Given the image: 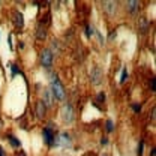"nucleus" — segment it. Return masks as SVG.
I'll return each mask as SVG.
<instances>
[{
  "label": "nucleus",
  "instance_id": "obj_2",
  "mask_svg": "<svg viewBox=\"0 0 156 156\" xmlns=\"http://www.w3.org/2000/svg\"><path fill=\"white\" fill-rule=\"evenodd\" d=\"M60 117H62V120H63L65 123H72V122H74V119H75V111H74V108H72L71 104H65V105L62 107Z\"/></svg>",
  "mask_w": 156,
  "mask_h": 156
},
{
  "label": "nucleus",
  "instance_id": "obj_23",
  "mask_svg": "<svg viewBox=\"0 0 156 156\" xmlns=\"http://www.w3.org/2000/svg\"><path fill=\"white\" fill-rule=\"evenodd\" d=\"M116 38V32H111V35H110V39H114Z\"/></svg>",
  "mask_w": 156,
  "mask_h": 156
},
{
  "label": "nucleus",
  "instance_id": "obj_1",
  "mask_svg": "<svg viewBox=\"0 0 156 156\" xmlns=\"http://www.w3.org/2000/svg\"><path fill=\"white\" fill-rule=\"evenodd\" d=\"M51 95L58 101L66 99V90H65L63 84L60 83V80L57 78V75H53V80H51Z\"/></svg>",
  "mask_w": 156,
  "mask_h": 156
},
{
  "label": "nucleus",
  "instance_id": "obj_25",
  "mask_svg": "<svg viewBox=\"0 0 156 156\" xmlns=\"http://www.w3.org/2000/svg\"><path fill=\"white\" fill-rule=\"evenodd\" d=\"M150 156H155V149H152V152H150Z\"/></svg>",
  "mask_w": 156,
  "mask_h": 156
},
{
  "label": "nucleus",
  "instance_id": "obj_11",
  "mask_svg": "<svg viewBox=\"0 0 156 156\" xmlns=\"http://www.w3.org/2000/svg\"><path fill=\"white\" fill-rule=\"evenodd\" d=\"M14 23H15V26L21 29L23 26H24V20H23V14L21 12H15L14 14Z\"/></svg>",
  "mask_w": 156,
  "mask_h": 156
},
{
  "label": "nucleus",
  "instance_id": "obj_18",
  "mask_svg": "<svg viewBox=\"0 0 156 156\" xmlns=\"http://www.w3.org/2000/svg\"><path fill=\"white\" fill-rule=\"evenodd\" d=\"M11 69H12V77L17 75V74H20V69L15 66V65H11Z\"/></svg>",
  "mask_w": 156,
  "mask_h": 156
},
{
  "label": "nucleus",
  "instance_id": "obj_5",
  "mask_svg": "<svg viewBox=\"0 0 156 156\" xmlns=\"http://www.w3.org/2000/svg\"><path fill=\"white\" fill-rule=\"evenodd\" d=\"M42 136H44V141L47 146H54V140H56V134H54V129L50 128V125L47 128H44L42 131Z\"/></svg>",
  "mask_w": 156,
  "mask_h": 156
},
{
  "label": "nucleus",
  "instance_id": "obj_16",
  "mask_svg": "<svg viewBox=\"0 0 156 156\" xmlns=\"http://www.w3.org/2000/svg\"><path fill=\"white\" fill-rule=\"evenodd\" d=\"M143 149H144V141L141 140V141H140V146H138V150H136L138 156H143Z\"/></svg>",
  "mask_w": 156,
  "mask_h": 156
},
{
  "label": "nucleus",
  "instance_id": "obj_12",
  "mask_svg": "<svg viewBox=\"0 0 156 156\" xmlns=\"http://www.w3.org/2000/svg\"><path fill=\"white\" fill-rule=\"evenodd\" d=\"M149 27H150V23H149L147 20L146 18L140 20V32H141V33H146V32L149 30Z\"/></svg>",
  "mask_w": 156,
  "mask_h": 156
},
{
  "label": "nucleus",
  "instance_id": "obj_17",
  "mask_svg": "<svg viewBox=\"0 0 156 156\" xmlns=\"http://www.w3.org/2000/svg\"><path fill=\"white\" fill-rule=\"evenodd\" d=\"M128 80V71H126V68L123 69V72H122V77H120V83H125Z\"/></svg>",
  "mask_w": 156,
  "mask_h": 156
},
{
  "label": "nucleus",
  "instance_id": "obj_22",
  "mask_svg": "<svg viewBox=\"0 0 156 156\" xmlns=\"http://www.w3.org/2000/svg\"><path fill=\"white\" fill-rule=\"evenodd\" d=\"M101 144H104V146H105V144H108V140H107L105 136H104V138H101Z\"/></svg>",
  "mask_w": 156,
  "mask_h": 156
},
{
  "label": "nucleus",
  "instance_id": "obj_4",
  "mask_svg": "<svg viewBox=\"0 0 156 156\" xmlns=\"http://www.w3.org/2000/svg\"><path fill=\"white\" fill-rule=\"evenodd\" d=\"M54 146H63V147H71L72 146V140H71V136L69 134H66V132H62L60 135H56V140H54Z\"/></svg>",
  "mask_w": 156,
  "mask_h": 156
},
{
  "label": "nucleus",
  "instance_id": "obj_21",
  "mask_svg": "<svg viewBox=\"0 0 156 156\" xmlns=\"http://www.w3.org/2000/svg\"><path fill=\"white\" fill-rule=\"evenodd\" d=\"M104 99H105V95H104V93H99V95H98V101H102V102H104Z\"/></svg>",
  "mask_w": 156,
  "mask_h": 156
},
{
  "label": "nucleus",
  "instance_id": "obj_14",
  "mask_svg": "<svg viewBox=\"0 0 156 156\" xmlns=\"http://www.w3.org/2000/svg\"><path fill=\"white\" fill-rule=\"evenodd\" d=\"M93 33H95V29H93V26H86V35H87V38H90Z\"/></svg>",
  "mask_w": 156,
  "mask_h": 156
},
{
  "label": "nucleus",
  "instance_id": "obj_9",
  "mask_svg": "<svg viewBox=\"0 0 156 156\" xmlns=\"http://www.w3.org/2000/svg\"><path fill=\"white\" fill-rule=\"evenodd\" d=\"M126 8H128V11L131 14H136L140 11V3L138 2H128L126 3Z\"/></svg>",
  "mask_w": 156,
  "mask_h": 156
},
{
  "label": "nucleus",
  "instance_id": "obj_10",
  "mask_svg": "<svg viewBox=\"0 0 156 156\" xmlns=\"http://www.w3.org/2000/svg\"><path fill=\"white\" fill-rule=\"evenodd\" d=\"M36 38H38L39 41H44V39L47 38V30H45V27L41 26V24L36 27Z\"/></svg>",
  "mask_w": 156,
  "mask_h": 156
},
{
  "label": "nucleus",
  "instance_id": "obj_19",
  "mask_svg": "<svg viewBox=\"0 0 156 156\" xmlns=\"http://www.w3.org/2000/svg\"><path fill=\"white\" fill-rule=\"evenodd\" d=\"M150 90H152V92H155V78H152V80H150Z\"/></svg>",
  "mask_w": 156,
  "mask_h": 156
},
{
  "label": "nucleus",
  "instance_id": "obj_20",
  "mask_svg": "<svg viewBox=\"0 0 156 156\" xmlns=\"http://www.w3.org/2000/svg\"><path fill=\"white\" fill-rule=\"evenodd\" d=\"M132 110H134L135 113H140V111H141V105H132Z\"/></svg>",
  "mask_w": 156,
  "mask_h": 156
},
{
  "label": "nucleus",
  "instance_id": "obj_3",
  "mask_svg": "<svg viewBox=\"0 0 156 156\" xmlns=\"http://www.w3.org/2000/svg\"><path fill=\"white\" fill-rule=\"evenodd\" d=\"M39 60H41V65L45 69H50L51 65H53V51L50 48H44L39 54Z\"/></svg>",
  "mask_w": 156,
  "mask_h": 156
},
{
  "label": "nucleus",
  "instance_id": "obj_8",
  "mask_svg": "<svg viewBox=\"0 0 156 156\" xmlns=\"http://www.w3.org/2000/svg\"><path fill=\"white\" fill-rule=\"evenodd\" d=\"M45 111H47V105H45L42 101H38V102H36V116L44 117L45 116Z\"/></svg>",
  "mask_w": 156,
  "mask_h": 156
},
{
  "label": "nucleus",
  "instance_id": "obj_15",
  "mask_svg": "<svg viewBox=\"0 0 156 156\" xmlns=\"http://www.w3.org/2000/svg\"><path fill=\"white\" fill-rule=\"evenodd\" d=\"M105 125H107V128H105V129H107V132H113V131H114L113 120H107V123H105Z\"/></svg>",
  "mask_w": 156,
  "mask_h": 156
},
{
  "label": "nucleus",
  "instance_id": "obj_7",
  "mask_svg": "<svg viewBox=\"0 0 156 156\" xmlns=\"http://www.w3.org/2000/svg\"><path fill=\"white\" fill-rule=\"evenodd\" d=\"M102 8H104V11H107L110 15H113L117 9V3L116 2H104V3H102Z\"/></svg>",
  "mask_w": 156,
  "mask_h": 156
},
{
  "label": "nucleus",
  "instance_id": "obj_13",
  "mask_svg": "<svg viewBox=\"0 0 156 156\" xmlns=\"http://www.w3.org/2000/svg\"><path fill=\"white\" fill-rule=\"evenodd\" d=\"M8 141H9V144H11L12 147H15V149L21 147V143H20V140H18V138H15L14 135H8Z\"/></svg>",
  "mask_w": 156,
  "mask_h": 156
},
{
  "label": "nucleus",
  "instance_id": "obj_26",
  "mask_svg": "<svg viewBox=\"0 0 156 156\" xmlns=\"http://www.w3.org/2000/svg\"><path fill=\"white\" fill-rule=\"evenodd\" d=\"M0 128H2V123H0Z\"/></svg>",
  "mask_w": 156,
  "mask_h": 156
},
{
  "label": "nucleus",
  "instance_id": "obj_6",
  "mask_svg": "<svg viewBox=\"0 0 156 156\" xmlns=\"http://www.w3.org/2000/svg\"><path fill=\"white\" fill-rule=\"evenodd\" d=\"M90 80H92V83H93L95 86H99V84L102 83L104 74H102V71H101L99 66H95V68L92 69V72H90Z\"/></svg>",
  "mask_w": 156,
  "mask_h": 156
},
{
  "label": "nucleus",
  "instance_id": "obj_24",
  "mask_svg": "<svg viewBox=\"0 0 156 156\" xmlns=\"http://www.w3.org/2000/svg\"><path fill=\"white\" fill-rule=\"evenodd\" d=\"M0 156H6V155H5V150H3L2 147H0Z\"/></svg>",
  "mask_w": 156,
  "mask_h": 156
}]
</instances>
